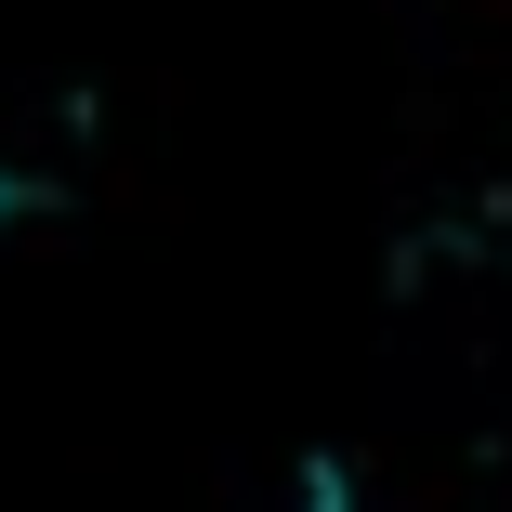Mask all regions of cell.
<instances>
[{"label": "cell", "mask_w": 512, "mask_h": 512, "mask_svg": "<svg viewBox=\"0 0 512 512\" xmlns=\"http://www.w3.org/2000/svg\"><path fill=\"white\" fill-rule=\"evenodd\" d=\"M0 211H14V171H0Z\"/></svg>", "instance_id": "cell-1"}]
</instances>
